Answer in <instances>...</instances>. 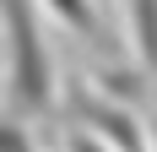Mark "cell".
Segmentation results:
<instances>
[{
    "label": "cell",
    "instance_id": "6da1fadb",
    "mask_svg": "<svg viewBox=\"0 0 157 152\" xmlns=\"http://www.w3.org/2000/svg\"><path fill=\"white\" fill-rule=\"evenodd\" d=\"M0 103L27 125L54 109V54L38 0H0Z\"/></svg>",
    "mask_w": 157,
    "mask_h": 152
},
{
    "label": "cell",
    "instance_id": "7a4b0ae2",
    "mask_svg": "<svg viewBox=\"0 0 157 152\" xmlns=\"http://www.w3.org/2000/svg\"><path fill=\"white\" fill-rule=\"evenodd\" d=\"M65 114L76 125H87L98 141H109V147H119V152H152V141L141 136V120L130 114L125 103H109L103 92H87V87H71L65 92Z\"/></svg>",
    "mask_w": 157,
    "mask_h": 152
},
{
    "label": "cell",
    "instance_id": "3957f363",
    "mask_svg": "<svg viewBox=\"0 0 157 152\" xmlns=\"http://www.w3.org/2000/svg\"><path fill=\"white\" fill-rule=\"evenodd\" d=\"M125 16H130V38H136L141 65L157 76V0H125Z\"/></svg>",
    "mask_w": 157,
    "mask_h": 152
},
{
    "label": "cell",
    "instance_id": "277c9868",
    "mask_svg": "<svg viewBox=\"0 0 157 152\" xmlns=\"http://www.w3.org/2000/svg\"><path fill=\"white\" fill-rule=\"evenodd\" d=\"M38 6H49V11L65 22V27L76 33V38L103 44V16H98V6H92V0H38Z\"/></svg>",
    "mask_w": 157,
    "mask_h": 152
},
{
    "label": "cell",
    "instance_id": "5b68a950",
    "mask_svg": "<svg viewBox=\"0 0 157 152\" xmlns=\"http://www.w3.org/2000/svg\"><path fill=\"white\" fill-rule=\"evenodd\" d=\"M0 152H38V147H33L27 120H16L6 103H0Z\"/></svg>",
    "mask_w": 157,
    "mask_h": 152
},
{
    "label": "cell",
    "instance_id": "8992f818",
    "mask_svg": "<svg viewBox=\"0 0 157 152\" xmlns=\"http://www.w3.org/2000/svg\"><path fill=\"white\" fill-rule=\"evenodd\" d=\"M65 152H119V147H109V141H98L92 130H81V125H76V130H71V141H65Z\"/></svg>",
    "mask_w": 157,
    "mask_h": 152
}]
</instances>
